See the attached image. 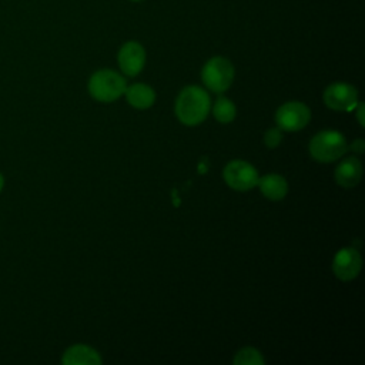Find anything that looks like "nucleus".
<instances>
[{
  "mask_svg": "<svg viewBox=\"0 0 365 365\" xmlns=\"http://www.w3.org/2000/svg\"><path fill=\"white\" fill-rule=\"evenodd\" d=\"M362 177V164L356 157H348L335 168V180L339 185L351 188L355 187Z\"/></svg>",
  "mask_w": 365,
  "mask_h": 365,
  "instance_id": "10",
  "label": "nucleus"
},
{
  "mask_svg": "<svg viewBox=\"0 0 365 365\" xmlns=\"http://www.w3.org/2000/svg\"><path fill=\"white\" fill-rule=\"evenodd\" d=\"M125 88H127V84L124 77L108 68L96 71L88 80L90 96L103 103H110L117 100L124 94Z\"/></svg>",
  "mask_w": 365,
  "mask_h": 365,
  "instance_id": "3",
  "label": "nucleus"
},
{
  "mask_svg": "<svg viewBox=\"0 0 365 365\" xmlns=\"http://www.w3.org/2000/svg\"><path fill=\"white\" fill-rule=\"evenodd\" d=\"M222 175L225 182L237 191H247L254 188L259 178L255 167L242 160H232L228 163L224 167Z\"/></svg>",
  "mask_w": 365,
  "mask_h": 365,
  "instance_id": "5",
  "label": "nucleus"
},
{
  "mask_svg": "<svg viewBox=\"0 0 365 365\" xmlns=\"http://www.w3.org/2000/svg\"><path fill=\"white\" fill-rule=\"evenodd\" d=\"M362 267V258L355 248L339 250L332 261V269L336 278L342 281L354 279Z\"/></svg>",
  "mask_w": 365,
  "mask_h": 365,
  "instance_id": "9",
  "label": "nucleus"
},
{
  "mask_svg": "<svg viewBox=\"0 0 365 365\" xmlns=\"http://www.w3.org/2000/svg\"><path fill=\"white\" fill-rule=\"evenodd\" d=\"M282 140V134L279 128H269L264 135V143L268 148H275Z\"/></svg>",
  "mask_w": 365,
  "mask_h": 365,
  "instance_id": "16",
  "label": "nucleus"
},
{
  "mask_svg": "<svg viewBox=\"0 0 365 365\" xmlns=\"http://www.w3.org/2000/svg\"><path fill=\"white\" fill-rule=\"evenodd\" d=\"M257 185L259 187L261 192L272 201L282 200L288 191L287 180L279 174H267L262 178H258Z\"/></svg>",
  "mask_w": 365,
  "mask_h": 365,
  "instance_id": "12",
  "label": "nucleus"
},
{
  "mask_svg": "<svg viewBox=\"0 0 365 365\" xmlns=\"http://www.w3.org/2000/svg\"><path fill=\"white\" fill-rule=\"evenodd\" d=\"M124 93H125L127 101L133 107L140 108V110L151 107L154 104V100H155L154 90L150 86L143 84V83H137V84H133V86L127 87Z\"/></svg>",
  "mask_w": 365,
  "mask_h": 365,
  "instance_id": "13",
  "label": "nucleus"
},
{
  "mask_svg": "<svg viewBox=\"0 0 365 365\" xmlns=\"http://www.w3.org/2000/svg\"><path fill=\"white\" fill-rule=\"evenodd\" d=\"M130 1H143V0H130Z\"/></svg>",
  "mask_w": 365,
  "mask_h": 365,
  "instance_id": "20",
  "label": "nucleus"
},
{
  "mask_svg": "<svg viewBox=\"0 0 365 365\" xmlns=\"http://www.w3.org/2000/svg\"><path fill=\"white\" fill-rule=\"evenodd\" d=\"M61 362L64 365H100L101 358L91 346L73 345L64 352Z\"/></svg>",
  "mask_w": 365,
  "mask_h": 365,
  "instance_id": "11",
  "label": "nucleus"
},
{
  "mask_svg": "<svg viewBox=\"0 0 365 365\" xmlns=\"http://www.w3.org/2000/svg\"><path fill=\"white\" fill-rule=\"evenodd\" d=\"M309 118L311 111L301 101H288L275 113V123L278 128L285 131H298L304 128L309 123Z\"/></svg>",
  "mask_w": 365,
  "mask_h": 365,
  "instance_id": "6",
  "label": "nucleus"
},
{
  "mask_svg": "<svg viewBox=\"0 0 365 365\" xmlns=\"http://www.w3.org/2000/svg\"><path fill=\"white\" fill-rule=\"evenodd\" d=\"M265 361L262 355L251 346L240 349L235 356H234V364L235 365H262Z\"/></svg>",
  "mask_w": 365,
  "mask_h": 365,
  "instance_id": "15",
  "label": "nucleus"
},
{
  "mask_svg": "<svg viewBox=\"0 0 365 365\" xmlns=\"http://www.w3.org/2000/svg\"><path fill=\"white\" fill-rule=\"evenodd\" d=\"M212 114H214L215 120H218L220 123H230L234 120L237 110H235L234 103L230 98L220 97L214 104Z\"/></svg>",
  "mask_w": 365,
  "mask_h": 365,
  "instance_id": "14",
  "label": "nucleus"
},
{
  "mask_svg": "<svg viewBox=\"0 0 365 365\" xmlns=\"http://www.w3.org/2000/svg\"><path fill=\"white\" fill-rule=\"evenodd\" d=\"M201 78L207 88L214 93H222L234 80V66L222 56L211 57L202 67Z\"/></svg>",
  "mask_w": 365,
  "mask_h": 365,
  "instance_id": "4",
  "label": "nucleus"
},
{
  "mask_svg": "<svg viewBox=\"0 0 365 365\" xmlns=\"http://www.w3.org/2000/svg\"><path fill=\"white\" fill-rule=\"evenodd\" d=\"M309 154L315 161L319 163H331L342 157L348 144L339 131L335 130H324L317 133L309 141Z\"/></svg>",
  "mask_w": 365,
  "mask_h": 365,
  "instance_id": "2",
  "label": "nucleus"
},
{
  "mask_svg": "<svg viewBox=\"0 0 365 365\" xmlns=\"http://www.w3.org/2000/svg\"><path fill=\"white\" fill-rule=\"evenodd\" d=\"M210 110V97L198 86L184 87L175 101V114L185 125H197L202 123Z\"/></svg>",
  "mask_w": 365,
  "mask_h": 365,
  "instance_id": "1",
  "label": "nucleus"
},
{
  "mask_svg": "<svg viewBox=\"0 0 365 365\" xmlns=\"http://www.w3.org/2000/svg\"><path fill=\"white\" fill-rule=\"evenodd\" d=\"M356 118H358V123L361 127H364V104L362 103H356Z\"/></svg>",
  "mask_w": 365,
  "mask_h": 365,
  "instance_id": "18",
  "label": "nucleus"
},
{
  "mask_svg": "<svg viewBox=\"0 0 365 365\" xmlns=\"http://www.w3.org/2000/svg\"><path fill=\"white\" fill-rule=\"evenodd\" d=\"M364 148H365V143L362 138H358L351 144V150L355 153H364Z\"/></svg>",
  "mask_w": 365,
  "mask_h": 365,
  "instance_id": "17",
  "label": "nucleus"
},
{
  "mask_svg": "<svg viewBox=\"0 0 365 365\" xmlns=\"http://www.w3.org/2000/svg\"><path fill=\"white\" fill-rule=\"evenodd\" d=\"M3 185H4V178H3V175L0 174V191H1V188H3Z\"/></svg>",
  "mask_w": 365,
  "mask_h": 365,
  "instance_id": "19",
  "label": "nucleus"
},
{
  "mask_svg": "<svg viewBox=\"0 0 365 365\" xmlns=\"http://www.w3.org/2000/svg\"><path fill=\"white\" fill-rule=\"evenodd\" d=\"M324 101L332 110L349 111L358 103V91L351 84L332 83L324 91Z\"/></svg>",
  "mask_w": 365,
  "mask_h": 365,
  "instance_id": "7",
  "label": "nucleus"
},
{
  "mask_svg": "<svg viewBox=\"0 0 365 365\" xmlns=\"http://www.w3.org/2000/svg\"><path fill=\"white\" fill-rule=\"evenodd\" d=\"M117 60L121 71L128 77H134L144 68L145 50L138 41H127L120 47Z\"/></svg>",
  "mask_w": 365,
  "mask_h": 365,
  "instance_id": "8",
  "label": "nucleus"
}]
</instances>
